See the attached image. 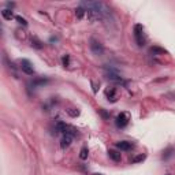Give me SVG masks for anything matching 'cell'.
Listing matches in <instances>:
<instances>
[{
	"instance_id": "7",
	"label": "cell",
	"mask_w": 175,
	"mask_h": 175,
	"mask_svg": "<svg viewBox=\"0 0 175 175\" xmlns=\"http://www.w3.org/2000/svg\"><path fill=\"white\" fill-rule=\"evenodd\" d=\"M115 146L118 149H120V151H131L133 149V142H130V141H118Z\"/></svg>"
},
{
	"instance_id": "13",
	"label": "cell",
	"mask_w": 175,
	"mask_h": 175,
	"mask_svg": "<svg viewBox=\"0 0 175 175\" xmlns=\"http://www.w3.org/2000/svg\"><path fill=\"white\" fill-rule=\"evenodd\" d=\"M2 15H3V18H4V19H7V21H11L12 17H14V15H12V11L8 10V8L3 10V11H2Z\"/></svg>"
},
{
	"instance_id": "23",
	"label": "cell",
	"mask_w": 175,
	"mask_h": 175,
	"mask_svg": "<svg viewBox=\"0 0 175 175\" xmlns=\"http://www.w3.org/2000/svg\"><path fill=\"white\" fill-rule=\"evenodd\" d=\"M49 41H51V43H56V41H58V37H51Z\"/></svg>"
},
{
	"instance_id": "22",
	"label": "cell",
	"mask_w": 175,
	"mask_h": 175,
	"mask_svg": "<svg viewBox=\"0 0 175 175\" xmlns=\"http://www.w3.org/2000/svg\"><path fill=\"white\" fill-rule=\"evenodd\" d=\"M6 6H7L8 8H14V7H15V3H10V2H8L7 4H6Z\"/></svg>"
},
{
	"instance_id": "4",
	"label": "cell",
	"mask_w": 175,
	"mask_h": 175,
	"mask_svg": "<svg viewBox=\"0 0 175 175\" xmlns=\"http://www.w3.org/2000/svg\"><path fill=\"white\" fill-rule=\"evenodd\" d=\"M130 122V116L127 112H120L119 115L115 118V125L118 129H125V127L129 125Z\"/></svg>"
},
{
	"instance_id": "20",
	"label": "cell",
	"mask_w": 175,
	"mask_h": 175,
	"mask_svg": "<svg viewBox=\"0 0 175 175\" xmlns=\"http://www.w3.org/2000/svg\"><path fill=\"white\" fill-rule=\"evenodd\" d=\"M144 159H145V155H140V156H137V157L131 159V163H138V161H142Z\"/></svg>"
},
{
	"instance_id": "19",
	"label": "cell",
	"mask_w": 175,
	"mask_h": 175,
	"mask_svg": "<svg viewBox=\"0 0 175 175\" xmlns=\"http://www.w3.org/2000/svg\"><path fill=\"white\" fill-rule=\"evenodd\" d=\"M15 19H17L18 22H19L21 25H23V26H27V21L25 19V18H22L21 15H17V17H15Z\"/></svg>"
},
{
	"instance_id": "14",
	"label": "cell",
	"mask_w": 175,
	"mask_h": 175,
	"mask_svg": "<svg viewBox=\"0 0 175 175\" xmlns=\"http://www.w3.org/2000/svg\"><path fill=\"white\" fill-rule=\"evenodd\" d=\"M85 14H86V10H85L84 7H81V6H79V7L77 8V10H75V15H77V18H78V19H82Z\"/></svg>"
},
{
	"instance_id": "2",
	"label": "cell",
	"mask_w": 175,
	"mask_h": 175,
	"mask_svg": "<svg viewBox=\"0 0 175 175\" xmlns=\"http://www.w3.org/2000/svg\"><path fill=\"white\" fill-rule=\"evenodd\" d=\"M56 131H58V133H62L63 135H66V134L77 135V130H75L74 127L66 125L65 122H58V123H56Z\"/></svg>"
},
{
	"instance_id": "25",
	"label": "cell",
	"mask_w": 175,
	"mask_h": 175,
	"mask_svg": "<svg viewBox=\"0 0 175 175\" xmlns=\"http://www.w3.org/2000/svg\"><path fill=\"white\" fill-rule=\"evenodd\" d=\"M168 175H170V174H168Z\"/></svg>"
},
{
	"instance_id": "15",
	"label": "cell",
	"mask_w": 175,
	"mask_h": 175,
	"mask_svg": "<svg viewBox=\"0 0 175 175\" xmlns=\"http://www.w3.org/2000/svg\"><path fill=\"white\" fill-rule=\"evenodd\" d=\"M173 152H174V148H173V146H170V148L165 149V151L163 152V159H164V160L170 159L171 156H173Z\"/></svg>"
},
{
	"instance_id": "1",
	"label": "cell",
	"mask_w": 175,
	"mask_h": 175,
	"mask_svg": "<svg viewBox=\"0 0 175 175\" xmlns=\"http://www.w3.org/2000/svg\"><path fill=\"white\" fill-rule=\"evenodd\" d=\"M133 34H134V40L138 47H144L146 44V34H145V29L141 23H137L133 27Z\"/></svg>"
},
{
	"instance_id": "5",
	"label": "cell",
	"mask_w": 175,
	"mask_h": 175,
	"mask_svg": "<svg viewBox=\"0 0 175 175\" xmlns=\"http://www.w3.org/2000/svg\"><path fill=\"white\" fill-rule=\"evenodd\" d=\"M90 49H92V52H93L94 55H98V56L104 53L103 44H101L100 41H97L96 39H93V37L90 39Z\"/></svg>"
},
{
	"instance_id": "10",
	"label": "cell",
	"mask_w": 175,
	"mask_h": 175,
	"mask_svg": "<svg viewBox=\"0 0 175 175\" xmlns=\"http://www.w3.org/2000/svg\"><path fill=\"white\" fill-rule=\"evenodd\" d=\"M108 156H110V159H112L114 161H120V153L119 152H116V151H112V149H111V151H108Z\"/></svg>"
},
{
	"instance_id": "24",
	"label": "cell",
	"mask_w": 175,
	"mask_h": 175,
	"mask_svg": "<svg viewBox=\"0 0 175 175\" xmlns=\"http://www.w3.org/2000/svg\"><path fill=\"white\" fill-rule=\"evenodd\" d=\"M96 175H101V174H96Z\"/></svg>"
},
{
	"instance_id": "12",
	"label": "cell",
	"mask_w": 175,
	"mask_h": 175,
	"mask_svg": "<svg viewBox=\"0 0 175 175\" xmlns=\"http://www.w3.org/2000/svg\"><path fill=\"white\" fill-rule=\"evenodd\" d=\"M48 82H49L48 78H37L31 82V85H33V86H40V85H45V84H48Z\"/></svg>"
},
{
	"instance_id": "18",
	"label": "cell",
	"mask_w": 175,
	"mask_h": 175,
	"mask_svg": "<svg viewBox=\"0 0 175 175\" xmlns=\"http://www.w3.org/2000/svg\"><path fill=\"white\" fill-rule=\"evenodd\" d=\"M62 63L65 67H69L70 66V55H63L62 56Z\"/></svg>"
},
{
	"instance_id": "16",
	"label": "cell",
	"mask_w": 175,
	"mask_h": 175,
	"mask_svg": "<svg viewBox=\"0 0 175 175\" xmlns=\"http://www.w3.org/2000/svg\"><path fill=\"white\" fill-rule=\"evenodd\" d=\"M88 153H89V152H88V148H86V146H84V148L81 149V153H79V157H81L82 160H85V159H88Z\"/></svg>"
},
{
	"instance_id": "9",
	"label": "cell",
	"mask_w": 175,
	"mask_h": 175,
	"mask_svg": "<svg viewBox=\"0 0 175 175\" xmlns=\"http://www.w3.org/2000/svg\"><path fill=\"white\" fill-rule=\"evenodd\" d=\"M106 96L108 98V101H111V103H115L118 100V96H116V89L115 88H108L106 90Z\"/></svg>"
},
{
	"instance_id": "17",
	"label": "cell",
	"mask_w": 175,
	"mask_h": 175,
	"mask_svg": "<svg viewBox=\"0 0 175 175\" xmlns=\"http://www.w3.org/2000/svg\"><path fill=\"white\" fill-rule=\"evenodd\" d=\"M151 52L152 53H160V55H164L165 51L163 48H159V47H152L151 48Z\"/></svg>"
},
{
	"instance_id": "6",
	"label": "cell",
	"mask_w": 175,
	"mask_h": 175,
	"mask_svg": "<svg viewBox=\"0 0 175 175\" xmlns=\"http://www.w3.org/2000/svg\"><path fill=\"white\" fill-rule=\"evenodd\" d=\"M21 69H22V71L25 73V74H27V75H34V67H33V65L29 62L27 59H22L21 60Z\"/></svg>"
},
{
	"instance_id": "3",
	"label": "cell",
	"mask_w": 175,
	"mask_h": 175,
	"mask_svg": "<svg viewBox=\"0 0 175 175\" xmlns=\"http://www.w3.org/2000/svg\"><path fill=\"white\" fill-rule=\"evenodd\" d=\"M106 77L110 79V81L116 82V84H125L123 78L118 74V70L112 69V67H106Z\"/></svg>"
},
{
	"instance_id": "11",
	"label": "cell",
	"mask_w": 175,
	"mask_h": 175,
	"mask_svg": "<svg viewBox=\"0 0 175 175\" xmlns=\"http://www.w3.org/2000/svg\"><path fill=\"white\" fill-rule=\"evenodd\" d=\"M31 47H33V48H36V49H41L44 47V44L41 43V41L37 39V37H31Z\"/></svg>"
},
{
	"instance_id": "8",
	"label": "cell",
	"mask_w": 175,
	"mask_h": 175,
	"mask_svg": "<svg viewBox=\"0 0 175 175\" xmlns=\"http://www.w3.org/2000/svg\"><path fill=\"white\" fill-rule=\"evenodd\" d=\"M73 137L74 135H70V134H66V135L62 137V140H60V146H62V149H67L69 146L71 145Z\"/></svg>"
},
{
	"instance_id": "21",
	"label": "cell",
	"mask_w": 175,
	"mask_h": 175,
	"mask_svg": "<svg viewBox=\"0 0 175 175\" xmlns=\"http://www.w3.org/2000/svg\"><path fill=\"white\" fill-rule=\"evenodd\" d=\"M67 112H69L71 116H78V115H79V111H71V110H69Z\"/></svg>"
}]
</instances>
